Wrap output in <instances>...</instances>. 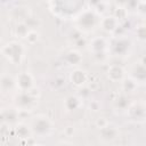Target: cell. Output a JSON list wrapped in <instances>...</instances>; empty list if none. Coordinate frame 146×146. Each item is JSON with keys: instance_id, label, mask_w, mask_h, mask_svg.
Here are the masks:
<instances>
[{"instance_id": "obj_13", "label": "cell", "mask_w": 146, "mask_h": 146, "mask_svg": "<svg viewBox=\"0 0 146 146\" xmlns=\"http://www.w3.org/2000/svg\"><path fill=\"white\" fill-rule=\"evenodd\" d=\"M70 80L75 87H83L88 80V75L83 70L76 68V70L72 71L71 75H70Z\"/></svg>"}, {"instance_id": "obj_28", "label": "cell", "mask_w": 146, "mask_h": 146, "mask_svg": "<svg viewBox=\"0 0 146 146\" xmlns=\"http://www.w3.org/2000/svg\"><path fill=\"white\" fill-rule=\"evenodd\" d=\"M89 108H90L91 111H94V112H97V111L100 108V105H99L98 102L94 100V102H91V103L89 104Z\"/></svg>"}, {"instance_id": "obj_18", "label": "cell", "mask_w": 146, "mask_h": 146, "mask_svg": "<svg viewBox=\"0 0 146 146\" xmlns=\"http://www.w3.org/2000/svg\"><path fill=\"white\" fill-rule=\"evenodd\" d=\"M122 90L127 94H130V92H133L136 89H137V86H138V82L136 80H133L131 76H125L122 81Z\"/></svg>"}, {"instance_id": "obj_5", "label": "cell", "mask_w": 146, "mask_h": 146, "mask_svg": "<svg viewBox=\"0 0 146 146\" xmlns=\"http://www.w3.org/2000/svg\"><path fill=\"white\" fill-rule=\"evenodd\" d=\"M127 113L132 121L143 122L146 120V104L143 103H132L129 105Z\"/></svg>"}, {"instance_id": "obj_27", "label": "cell", "mask_w": 146, "mask_h": 146, "mask_svg": "<svg viewBox=\"0 0 146 146\" xmlns=\"http://www.w3.org/2000/svg\"><path fill=\"white\" fill-rule=\"evenodd\" d=\"M107 124H108V121H107L105 117H99V119H97V121H96V125H97L98 129H102V128H104V127L107 125Z\"/></svg>"}, {"instance_id": "obj_33", "label": "cell", "mask_w": 146, "mask_h": 146, "mask_svg": "<svg viewBox=\"0 0 146 146\" xmlns=\"http://www.w3.org/2000/svg\"><path fill=\"white\" fill-rule=\"evenodd\" d=\"M144 24L146 25V17H145V21H144Z\"/></svg>"}, {"instance_id": "obj_19", "label": "cell", "mask_w": 146, "mask_h": 146, "mask_svg": "<svg viewBox=\"0 0 146 146\" xmlns=\"http://www.w3.org/2000/svg\"><path fill=\"white\" fill-rule=\"evenodd\" d=\"M66 62L70 64V65H73V66H76V65H79L81 62H82V56H81V54L78 51V50H75V49H73V50H70L67 54H66Z\"/></svg>"}, {"instance_id": "obj_29", "label": "cell", "mask_w": 146, "mask_h": 146, "mask_svg": "<svg viewBox=\"0 0 146 146\" xmlns=\"http://www.w3.org/2000/svg\"><path fill=\"white\" fill-rule=\"evenodd\" d=\"M128 0H115V3L117 7H127Z\"/></svg>"}, {"instance_id": "obj_14", "label": "cell", "mask_w": 146, "mask_h": 146, "mask_svg": "<svg viewBox=\"0 0 146 146\" xmlns=\"http://www.w3.org/2000/svg\"><path fill=\"white\" fill-rule=\"evenodd\" d=\"M0 86H1V90L2 92H10L15 89H17V84H16V78L9 75V74H2L1 75V81H0Z\"/></svg>"}, {"instance_id": "obj_21", "label": "cell", "mask_w": 146, "mask_h": 146, "mask_svg": "<svg viewBox=\"0 0 146 146\" xmlns=\"http://www.w3.org/2000/svg\"><path fill=\"white\" fill-rule=\"evenodd\" d=\"M129 105H130L129 98H128L125 95H120V96H117V98L114 100V107L117 108V110H121V111L128 110Z\"/></svg>"}, {"instance_id": "obj_4", "label": "cell", "mask_w": 146, "mask_h": 146, "mask_svg": "<svg viewBox=\"0 0 146 146\" xmlns=\"http://www.w3.org/2000/svg\"><path fill=\"white\" fill-rule=\"evenodd\" d=\"M36 105V96L32 94V91H19L14 97V106L18 108L21 112L32 111V108Z\"/></svg>"}, {"instance_id": "obj_26", "label": "cell", "mask_w": 146, "mask_h": 146, "mask_svg": "<svg viewBox=\"0 0 146 146\" xmlns=\"http://www.w3.org/2000/svg\"><path fill=\"white\" fill-rule=\"evenodd\" d=\"M107 51H99V52H92V56L94 58L97 60V62H104L106 58H107V55H106Z\"/></svg>"}, {"instance_id": "obj_7", "label": "cell", "mask_w": 146, "mask_h": 146, "mask_svg": "<svg viewBox=\"0 0 146 146\" xmlns=\"http://www.w3.org/2000/svg\"><path fill=\"white\" fill-rule=\"evenodd\" d=\"M16 84L18 91H30L34 88V78L30 72H21L16 75Z\"/></svg>"}, {"instance_id": "obj_17", "label": "cell", "mask_w": 146, "mask_h": 146, "mask_svg": "<svg viewBox=\"0 0 146 146\" xmlns=\"http://www.w3.org/2000/svg\"><path fill=\"white\" fill-rule=\"evenodd\" d=\"M81 105V99L78 96H68L65 98L64 100V107L66 111H75L76 108H79Z\"/></svg>"}, {"instance_id": "obj_6", "label": "cell", "mask_w": 146, "mask_h": 146, "mask_svg": "<svg viewBox=\"0 0 146 146\" xmlns=\"http://www.w3.org/2000/svg\"><path fill=\"white\" fill-rule=\"evenodd\" d=\"M131 48V41L128 38L120 36L111 44V51L115 56H125Z\"/></svg>"}, {"instance_id": "obj_8", "label": "cell", "mask_w": 146, "mask_h": 146, "mask_svg": "<svg viewBox=\"0 0 146 146\" xmlns=\"http://www.w3.org/2000/svg\"><path fill=\"white\" fill-rule=\"evenodd\" d=\"M19 113L21 111L18 108L14 107H8V108H2L1 110V120L2 123H6L7 125L16 124L18 119H19Z\"/></svg>"}, {"instance_id": "obj_23", "label": "cell", "mask_w": 146, "mask_h": 146, "mask_svg": "<svg viewBox=\"0 0 146 146\" xmlns=\"http://www.w3.org/2000/svg\"><path fill=\"white\" fill-rule=\"evenodd\" d=\"M25 39H26V41H27L30 44H34V43H36V41L39 40V33H38L34 29H33V30H30Z\"/></svg>"}, {"instance_id": "obj_32", "label": "cell", "mask_w": 146, "mask_h": 146, "mask_svg": "<svg viewBox=\"0 0 146 146\" xmlns=\"http://www.w3.org/2000/svg\"><path fill=\"white\" fill-rule=\"evenodd\" d=\"M138 1H139V2H145L146 0H138Z\"/></svg>"}, {"instance_id": "obj_25", "label": "cell", "mask_w": 146, "mask_h": 146, "mask_svg": "<svg viewBox=\"0 0 146 146\" xmlns=\"http://www.w3.org/2000/svg\"><path fill=\"white\" fill-rule=\"evenodd\" d=\"M136 10L140 16L146 17V1L145 2H138L137 7H136Z\"/></svg>"}, {"instance_id": "obj_30", "label": "cell", "mask_w": 146, "mask_h": 146, "mask_svg": "<svg viewBox=\"0 0 146 146\" xmlns=\"http://www.w3.org/2000/svg\"><path fill=\"white\" fill-rule=\"evenodd\" d=\"M140 62H141V63H143V64H144V65L146 66V55H145V56H144V57L141 58V60H140Z\"/></svg>"}, {"instance_id": "obj_9", "label": "cell", "mask_w": 146, "mask_h": 146, "mask_svg": "<svg viewBox=\"0 0 146 146\" xmlns=\"http://www.w3.org/2000/svg\"><path fill=\"white\" fill-rule=\"evenodd\" d=\"M119 19L114 15H107L99 21V26L107 33H114L119 27Z\"/></svg>"}, {"instance_id": "obj_22", "label": "cell", "mask_w": 146, "mask_h": 146, "mask_svg": "<svg viewBox=\"0 0 146 146\" xmlns=\"http://www.w3.org/2000/svg\"><path fill=\"white\" fill-rule=\"evenodd\" d=\"M135 34L137 36V39L141 42H146V25L143 23L138 26H136L135 30Z\"/></svg>"}, {"instance_id": "obj_3", "label": "cell", "mask_w": 146, "mask_h": 146, "mask_svg": "<svg viewBox=\"0 0 146 146\" xmlns=\"http://www.w3.org/2000/svg\"><path fill=\"white\" fill-rule=\"evenodd\" d=\"M99 21L97 17V14L94 10H83L76 18H75V23H76V29H79L80 31H84V32H89L92 31L97 25H99Z\"/></svg>"}, {"instance_id": "obj_31", "label": "cell", "mask_w": 146, "mask_h": 146, "mask_svg": "<svg viewBox=\"0 0 146 146\" xmlns=\"http://www.w3.org/2000/svg\"><path fill=\"white\" fill-rule=\"evenodd\" d=\"M3 3H7V2H11V1H14V0H1Z\"/></svg>"}, {"instance_id": "obj_1", "label": "cell", "mask_w": 146, "mask_h": 146, "mask_svg": "<svg viewBox=\"0 0 146 146\" xmlns=\"http://www.w3.org/2000/svg\"><path fill=\"white\" fill-rule=\"evenodd\" d=\"M25 47L18 41H9L2 46V55L13 65H19L24 58Z\"/></svg>"}, {"instance_id": "obj_16", "label": "cell", "mask_w": 146, "mask_h": 146, "mask_svg": "<svg viewBox=\"0 0 146 146\" xmlns=\"http://www.w3.org/2000/svg\"><path fill=\"white\" fill-rule=\"evenodd\" d=\"M14 131L16 133V137L21 139H29L33 136L30 124H26V123H17L16 127L14 128Z\"/></svg>"}, {"instance_id": "obj_24", "label": "cell", "mask_w": 146, "mask_h": 146, "mask_svg": "<svg viewBox=\"0 0 146 146\" xmlns=\"http://www.w3.org/2000/svg\"><path fill=\"white\" fill-rule=\"evenodd\" d=\"M127 9H125V7H117L116 8V10H115V13H114V16L120 21V19H124L125 17H127Z\"/></svg>"}, {"instance_id": "obj_11", "label": "cell", "mask_w": 146, "mask_h": 146, "mask_svg": "<svg viewBox=\"0 0 146 146\" xmlns=\"http://www.w3.org/2000/svg\"><path fill=\"white\" fill-rule=\"evenodd\" d=\"M107 78L112 82H121L125 78V71L121 65L112 64L107 68Z\"/></svg>"}, {"instance_id": "obj_34", "label": "cell", "mask_w": 146, "mask_h": 146, "mask_svg": "<svg viewBox=\"0 0 146 146\" xmlns=\"http://www.w3.org/2000/svg\"><path fill=\"white\" fill-rule=\"evenodd\" d=\"M102 1H106V0H102Z\"/></svg>"}, {"instance_id": "obj_15", "label": "cell", "mask_w": 146, "mask_h": 146, "mask_svg": "<svg viewBox=\"0 0 146 146\" xmlns=\"http://www.w3.org/2000/svg\"><path fill=\"white\" fill-rule=\"evenodd\" d=\"M90 50L91 52H99V51H107L108 49V43L106 41L105 38L103 36H96L94 39H91L90 43H89Z\"/></svg>"}, {"instance_id": "obj_20", "label": "cell", "mask_w": 146, "mask_h": 146, "mask_svg": "<svg viewBox=\"0 0 146 146\" xmlns=\"http://www.w3.org/2000/svg\"><path fill=\"white\" fill-rule=\"evenodd\" d=\"M30 29L27 26V24L25 22H22V23H18L16 26H15V30H14V33L17 38H21V39H25L27 33H29Z\"/></svg>"}, {"instance_id": "obj_12", "label": "cell", "mask_w": 146, "mask_h": 146, "mask_svg": "<svg viewBox=\"0 0 146 146\" xmlns=\"http://www.w3.org/2000/svg\"><path fill=\"white\" fill-rule=\"evenodd\" d=\"M130 76L137 82H145L146 81V66L141 62L135 63L130 70Z\"/></svg>"}, {"instance_id": "obj_10", "label": "cell", "mask_w": 146, "mask_h": 146, "mask_svg": "<svg viewBox=\"0 0 146 146\" xmlns=\"http://www.w3.org/2000/svg\"><path fill=\"white\" fill-rule=\"evenodd\" d=\"M99 139L104 143H110L115 140L119 137V130L116 129V127L112 125V124H107L104 128L99 129Z\"/></svg>"}, {"instance_id": "obj_2", "label": "cell", "mask_w": 146, "mask_h": 146, "mask_svg": "<svg viewBox=\"0 0 146 146\" xmlns=\"http://www.w3.org/2000/svg\"><path fill=\"white\" fill-rule=\"evenodd\" d=\"M30 127H31L33 136L44 137V136L50 135V132L52 131V122H51V120L49 117H47L46 115H42V114L32 117Z\"/></svg>"}]
</instances>
